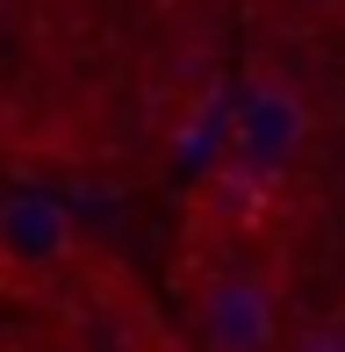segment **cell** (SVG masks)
Instances as JSON below:
<instances>
[{"mask_svg": "<svg viewBox=\"0 0 345 352\" xmlns=\"http://www.w3.org/2000/svg\"><path fill=\"white\" fill-rule=\"evenodd\" d=\"M302 144H309V101H302L295 87H280V79H259V87L230 108L223 158L266 173V180H280V173L302 158Z\"/></svg>", "mask_w": 345, "mask_h": 352, "instance_id": "6da1fadb", "label": "cell"}, {"mask_svg": "<svg viewBox=\"0 0 345 352\" xmlns=\"http://www.w3.org/2000/svg\"><path fill=\"white\" fill-rule=\"evenodd\" d=\"M72 245H80V230H72V209L58 195H36V187L0 195V266L8 274H22V280L58 274L72 259Z\"/></svg>", "mask_w": 345, "mask_h": 352, "instance_id": "7a4b0ae2", "label": "cell"}, {"mask_svg": "<svg viewBox=\"0 0 345 352\" xmlns=\"http://www.w3.org/2000/svg\"><path fill=\"white\" fill-rule=\"evenodd\" d=\"M266 195H274L266 173H252V166L216 151V166H201V180L187 187V223H194V237H209V245H238V237L259 230Z\"/></svg>", "mask_w": 345, "mask_h": 352, "instance_id": "3957f363", "label": "cell"}, {"mask_svg": "<svg viewBox=\"0 0 345 352\" xmlns=\"http://www.w3.org/2000/svg\"><path fill=\"white\" fill-rule=\"evenodd\" d=\"M280 338V316H274V287L259 274H223L201 295V345L216 352H259Z\"/></svg>", "mask_w": 345, "mask_h": 352, "instance_id": "277c9868", "label": "cell"}]
</instances>
